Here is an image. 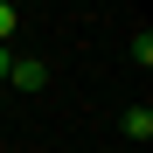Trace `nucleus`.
Instances as JSON below:
<instances>
[{
  "mask_svg": "<svg viewBox=\"0 0 153 153\" xmlns=\"http://www.w3.org/2000/svg\"><path fill=\"white\" fill-rule=\"evenodd\" d=\"M7 84H14V91H42V84H49V70H42L35 56H14V63H7Z\"/></svg>",
  "mask_w": 153,
  "mask_h": 153,
  "instance_id": "f257e3e1",
  "label": "nucleus"
},
{
  "mask_svg": "<svg viewBox=\"0 0 153 153\" xmlns=\"http://www.w3.org/2000/svg\"><path fill=\"white\" fill-rule=\"evenodd\" d=\"M125 139H132V146H146V139H153V111H146V105L125 111Z\"/></svg>",
  "mask_w": 153,
  "mask_h": 153,
  "instance_id": "f03ea898",
  "label": "nucleus"
},
{
  "mask_svg": "<svg viewBox=\"0 0 153 153\" xmlns=\"http://www.w3.org/2000/svg\"><path fill=\"white\" fill-rule=\"evenodd\" d=\"M21 35V14H14V0H0V42H14Z\"/></svg>",
  "mask_w": 153,
  "mask_h": 153,
  "instance_id": "7ed1b4c3",
  "label": "nucleus"
},
{
  "mask_svg": "<svg viewBox=\"0 0 153 153\" xmlns=\"http://www.w3.org/2000/svg\"><path fill=\"white\" fill-rule=\"evenodd\" d=\"M7 63H14V56H7V42H0V84H7Z\"/></svg>",
  "mask_w": 153,
  "mask_h": 153,
  "instance_id": "20e7f679",
  "label": "nucleus"
}]
</instances>
